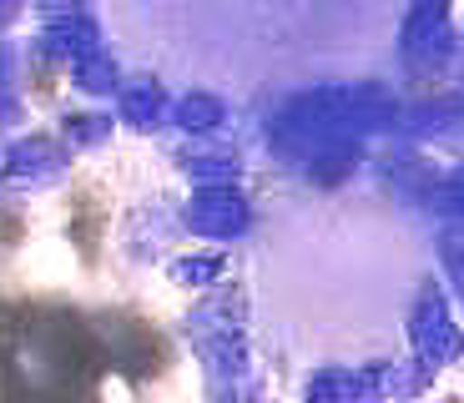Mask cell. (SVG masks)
<instances>
[{"mask_svg":"<svg viewBox=\"0 0 464 403\" xmlns=\"http://www.w3.org/2000/svg\"><path fill=\"white\" fill-rule=\"evenodd\" d=\"M5 172L21 177L25 187H51V182H61L66 161H61V151L51 147L46 137H25L21 147L5 151Z\"/></svg>","mask_w":464,"mask_h":403,"instance_id":"obj_9","label":"cell"},{"mask_svg":"<svg viewBox=\"0 0 464 403\" xmlns=\"http://www.w3.org/2000/svg\"><path fill=\"white\" fill-rule=\"evenodd\" d=\"M167 111H172V91H167V81L151 66L121 76V86H116V116L131 131H157L167 121Z\"/></svg>","mask_w":464,"mask_h":403,"instance_id":"obj_7","label":"cell"},{"mask_svg":"<svg viewBox=\"0 0 464 403\" xmlns=\"http://www.w3.org/2000/svg\"><path fill=\"white\" fill-rule=\"evenodd\" d=\"M167 121H172L177 131H187V137H218V131L227 127V96L212 91V86H182V91L172 96Z\"/></svg>","mask_w":464,"mask_h":403,"instance_id":"obj_8","label":"cell"},{"mask_svg":"<svg viewBox=\"0 0 464 403\" xmlns=\"http://www.w3.org/2000/svg\"><path fill=\"white\" fill-rule=\"evenodd\" d=\"M383 363H318L303 383V403H379L383 398Z\"/></svg>","mask_w":464,"mask_h":403,"instance_id":"obj_6","label":"cell"},{"mask_svg":"<svg viewBox=\"0 0 464 403\" xmlns=\"http://www.w3.org/2000/svg\"><path fill=\"white\" fill-rule=\"evenodd\" d=\"M440 403H464V398H454V393H450V398H440Z\"/></svg>","mask_w":464,"mask_h":403,"instance_id":"obj_16","label":"cell"},{"mask_svg":"<svg viewBox=\"0 0 464 403\" xmlns=\"http://www.w3.org/2000/svg\"><path fill=\"white\" fill-rule=\"evenodd\" d=\"M182 227L198 232V237H208V242H237V237H247V227H253V207H247V197L232 182L198 187L192 202L182 207Z\"/></svg>","mask_w":464,"mask_h":403,"instance_id":"obj_5","label":"cell"},{"mask_svg":"<svg viewBox=\"0 0 464 403\" xmlns=\"http://www.w3.org/2000/svg\"><path fill=\"white\" fill-rule=\"evenodd\" d=\"M222 267L227 263H222L218 253H187V257H177L167 273H172V283H182V288H212L222 277Z\"/></svg>","mask_w":464,"mask_h":403,"instance_id":"obj_12","label":"cell"},{"mask_svg":"<svg viewBox=\"0 0 464 403\" xmlns=\"http://www.w3.org/2000/svg\"><path fill=\"white\" fill-rule=\"evenodd\" d=\"M187 333H192V348H198V358H202L212 403H257L263 398L253 353H247V333H243V322H237V312H232L227 302H202V308L187 318Z\"/></svg>","mask_w":464,"mask_h":403,"instance_id":"obj_2","label":"cell"},{"mask_svg":"<svg viewBox=\"0 0 464 403\" xmlns=\"http://www.w3.org/2000/svg\"><path fill=\"white\" fill-rule=\"evenodd\" d=\"M404 338L414 348V358H424L430 369H450V363L464 358V328L454 318V298L444 293L440 277L419 273L404 308Z\"/></svg>","mask_w":464,"mask_h":403,"instance_id":"obj_4","label":"cell"},{"mask_svg":"<svg viewBox=\"0 0 464 403\" xmlns=\"http://www.w3.org/2000/svg\"><path fill=\"white\" fill-rule=\"evenodd\" d=\"M25 5H31V0H0V35L11 31V21L25 11Z\"/></svg>","mask_w":464,"mask_h":403,"instance_id":"obj_15","label":"cell"},{"mask_svg":"<svg viewBox=\"0 0 464 403\" xmlns=\"http://www.w3.org/2000/svg\"><path fill=\"white\" fill-rule=\"evenodd\" d=\"M182 172L192 177L198 187H222L237 177V161H232V151H212V147H198L182 157Z\"/></svg>","mask_w":464,"mask_h":403,"instance_id":"obj_11","label":"cell"},{"mask_svg":"<svg viewBox=\"0 0 464 403\" xmlns=\"http://www.w3.org/2000/svg\"><path fill=\"white\" fill-rule=\"evenodd\" d=\"M61 131H66L71 147L92 151V147H102V141L111 137V116H102V111H71L66 121H61Z\"/></svg>","mask_w":464,"mask_h":403,"instance_id":"obj_13","label":"cell"},{"mask_svg":"<svg viewBox=\"0 0 464 403\" xmlns=\"http://www.w3.org/2000/svg\"><path fill=\"white\" fill-rule=\"evenodd\" d=\"M15 46L0 35V127H11L15 121Z\"/></svg>","mask_w":464,"mask_h":403,"instance_id":"obj_14","label":"cell"},{"mask_svg":"<svg viewBox=\"0 0 464 403\" xmlns=\"http://www.w3.org/2000/svg\"><path fill=\"white\" fill-rule=\"evenodd\" d=\"M35 11V51L71 71L76 91L111 96L121 86V66L106 41L96 0H31Z\"/></svg>","mask_w":464,"mask_h":403,"instance_id":"obj_1","label":"cell"},{"mask_svg":"<svg viewBox=\"0 0 464 403\" xmlns=\"http://www.w3.org/2000/svg\"><path fill=\"white\" fill-rule=\"evenodd\" d=\"M409 131L424 141H459L464 137V96L450 91V96H434V101L414 106L409 111Z\"/></svg>","mask_w":464,"mask_h":403,"instance_id":"obj_10","label":"cell"},{"mask_svg":"<svg viewBox=\"0 0 464 403\" xmlns=\"http://www.w3.org/2000/svg\"><path fill=\"white\" fill-rule=\"evenodd\" d=\"M389 41H394V56L409 76L450 71L464 51V35L454 25V0H399Z\"/></svg>","mask_w":464,"mask_h":403,"instance_id":"obj_3","label":"cell"}]
</instances>
